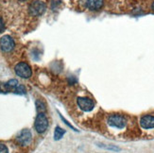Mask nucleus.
Wrapping results in <instances>:
<instances>
[{
	"label": "nucleus",
	"instance_id": "7ed1b4c3",
	"mask_svg": "<svg viewBox=\"0 0 154 153\" xmlns=\"http://www.w3.org/2000/svg\"><path fill=\"white\" fill-rule=\"evenodd\" d=\"M14 70H15L16 75L23 78H29L32 75L30 66L26 63H19L18 64H16Z\"/></svg>",
	"mask_w": 154,
	"mask_h": 153
},
{
	"label": "nucleus",
	"instance_id": "9b49d317",
	"mask_svg": "<svg viewBox=\"0 0 154 153\" xmlns=\"http://www.w3.org/2000/svg\"><path fill=\"white\" fill-rule=\"evenodd\" d=\"M65 133V130L62 129L61 127H56L55 131H54V139L55 140H60Z\"/></svg>",
	"mask_w": 154,
	"mask_h": 153
},
{
	"label": "nucleus",
	"instance_id": "0eeeda50",
	"mask_svg": "<svg viewBox=\"0 0 154 153\" xmlns=\"http://www.w3.org/2000/svg\"><path fill=\"white\" fill-rule=\"evenodd\" d=\"M16 139H17V142L21 145H28L32 141L31 132L26 129L23 130L22 131H20V133L18 134Z\"/></svg>",
	"mask_w": 154,
	"mask_h": 153
},
{
	"label": "nucleus",
	"instance_id": "f8f14e48",
	"mask_svg": "<svg viewBox=\"0 0 154 153\" xmlns=\"http://www.w3.org/2000/svg\"><path fill=\"white\" fill-rule=\"evenodd\" d=\"M36 109H37L38 114H40V112H44V114H45V112L46 110L45 109V105L41 100H37L36 101Z\"/></svg>",
	"mask_w": 154,
	"mask_h": 153
},
{
	"label": "nucleus",
	"instance_id": "ddd939ff",
	"mask_svg": "<svg viewBox=\"0 0 154 153\" xmlns=\"http://www.w3.org/2000/svg\"><path fill=\"white\" fill-rule=\"evenodd\" d=\"M14 92L16 93V94H20V95H25L26 94V88L24 87L23 85H18L17 87L15 88Z\"/></svg>",
	"mask_w": 154,
	"mask_h": 153
},
{
	"label": "nucleus",
	"instance_id": "dca6fc26",
	"mask_svg": "<svg viewBox=\"0 0 154 153\" xmlns=\"http://www.w3.org/2000/svg\"><path fill=\"white\" fill-rule=\"evenodd\" d=\"M151 9H152V11H154V2L152 3V5H151Z\"/></svg>",
	"mask_w": 154,
	"mask_h": 153
},
{
	"label": "nucleus",
	"instance_id": "6e6552de",
	"mask_svg": "<svg viewBox=\"0 0 154 153\" xmlns=\"http://www.w3.org/2000/svg\"><path fill=\"white\" fill-rule=\"evenodd\" d=\"M140 126L145 130L154 129V116L150 115H146L140 119Z\"/></svg>",
	"mask_w": 154,
	"mask_h": 153
},
{
	"label": "nucleus",
	"instance_id": "f257e3e1",
	"mask_svg": "<svg viewBox=\"0 0 154 153\" xmlns=\"http://www.w3.org/2000/svg\"><path fill=\"white\" fill-rule=\"evenodd\" d=\"M107 123H108V125L111 128L122 130L127 126V118L122 115L113 114L108 117V119H107Z\"/></svg>",
	"mask_w": 154,
	"mask_h": 153
},
{
	"label": "nucleus",
	"instance_id": "f03ea898",
	"mask_svg": "<svg viewBox=\"0 0 154 153\" xmlns=\"http://www.w3.org/2000/svg\"><path fill=\"white\" fill-rule=\"evenodd\" d=\"M34 127H35L36 131L39 132V133H43V132H45L46 130V129H48V119L45 116L44 112H40V114H38V115L35 119Z\"/></svg>",
	"mask_w": 154,
	"mask_h": 153
},
{
	"label": "nucleus",
	"instance_id": "20e7f679",
	"mask_svg": "<svg viewBox=\"0 0 154 153\" xmlns=\"http://www.w3.org/2000/svg\"><path fill=\"white\" fill-rule=\"evenodd\" d=\"M45 4L40 0H36V1L32 2L29 6V13L32 16H41L43 13L45 11Z\"/></svg>",
	"mask_w": 154,
	"mask_h": 153
},
{
	"label": "nucleus",
	"instance_id": "423d86ee",
	"mask_svg": "<svg viewBox=\"0 0 154 153\" xmlns=\"http://www.w3.org/2000/svg\"><path fill=\"white\" fill-rule=\"evenodd\" d=\"M0 47L4 52H11L14 47V41L11 36L5 35L0 39Z\"/></svg>",
	"mask_w": 154,
	"mask_h": 153
},
{
	"label": "nucleus",
	"instance_id": "39448f33",
	"mask_svg": "<svg viewBox=\"0 0 154 153\" xmlns=\"http://www.w3.org/2000/svg\"><path fill=\"white\" fill-rule=\"evenodd\" d=\"M77 103L79 107L83 112H91L95 108V102L89 97H79Z\"/></svg>",
	"mask_w": 154,
	"mask_h": 153
},
{
	"label": "nucleus",
	"instance_id": "f3484780",
	"mask_svg": "<svg viewBox=\"0 0 154 153\" xmlns=\"http://www.w3.org/2000/svg\"><path fill=\"white\" fill-rule=\"evenodd\" d=\"M20 1H26V0H20Z\"/></svg>",
	"mask_w": 154,
	"mask_h": 153
},
{
	"label": "nucleus",
	"instance_id": "2eb2a0df",
	"mask_svg": "<svg viewBox=\"0 0 154 153\" xmlns=\"http://www.w3.org/2000/svg\"><path fill=\"white\" fill-rule=\"evenodd\" d=\"M5 29V26H4V22H3V20L2 18L0 17V33H1Z\"/></svg>",
	"mask_w": 154,
	"mask_h": 153
},
{
	"label": "nucleus",
	"instance_id": "4468645a",
	"mask_svg": "<svg viewBox=\"0 0 154 153\" xmlns=\"http://www.w3.org/2000/svg\"><path fill=\"white\" fill-rule=\"evenodd\" d=\"M0 153H9V149L4 144H0Z\"/></svg>",
	"mask_w": 154,
	"mask_h": 153
},
{
	"label": "nucleus",
	"instance_id": "1a4fd4ad",
	"mask_svg": "<svg viewBox=\"0 0 154 153\" xmlns=\"http://www.w3.org/2000/svg\"><path fill=\"white\" fill-rule=\"evenodd\" d=\"M86 7L91 11H98L103 7V0H87Z\"/></svg>",
	"mask_w": 154,
	"mask_h": 153
},
{
	"label": "nucleus",
	"instance_id": "9d476101",
	"mask_svg": "<svg viewBox=\"0 0 154 153\" xmlns=\"http://www.w3.org/2000/svg\"><path fill=\"white\" fill-rule=\"evenodd\" d=\"M18 85H19V83H18V81H16V79H11V81H9L8 82L5 84V87H6L7 90L14 91L15 88L17 87Z\"/></svg>",
	"mask_w": 154,
	"mask_h": 153
}]
</instances>
